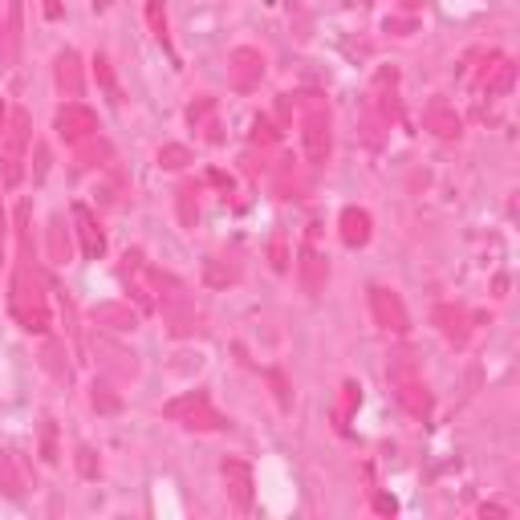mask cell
Masks as SVG:
<instances>
[{
  "instance_id": "3957f363",
  "label": "cell",
  "mask_w": 520,
  "mask_h": 520,
  "mask_svg": "<svg viewBox=\"0 0 520 520\" xmlns=\"http://www.w3.org/2000/svg\"><path fill=\"white\" fill-rule=\"evenodd\" d=\"M342 224H346V232H342V236H346V244H350V248L370 240V216H366V212H354V208H350V212L342 216Z\"/></svg>"
},
{
  "instance_id": "7a4b0ae2",
  "label": "cell",
  "mask_w": 520,
  "mask_h": 520,
  "mask_svg": "<svg viewBox=\"0 0 520 520\" xmlns=\"http://www.w3.org/2000/svg\"><path fill=\"white\" fill-rule=\"evenodd\" d=\"M370 305H374V313L382 321V330H395V334L407 330V313H403L399 297H390L386 289H370Z\"/></svg>"
},
{
  "instance_id": "6da1fadb",
  "label": "cell",
  "mask_w": 520,
  "mask_h": 520,
  "mask_svg": "<svg viewBox=\"0 0 520 520\" xmlns=\"http://www.w3.org/2000/svg\"><path fill=\"white\" fill-rule=\"evenodd\" d=\"M395 386H399V399H403L415 415L427 411V386H423V378L415 374V366L407 362V354H399V362H395Z\"/></svg>"
}]
</instances>
